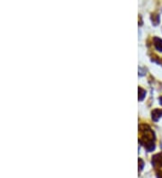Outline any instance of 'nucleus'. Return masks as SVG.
Instances as JSON below:
<instances>
[{
    "label": "nucleus",
    "mask_w": 162,
    "mask_h": 178,
    "mask_svg": "<svg viewBox=\"0 0 162 178\" xmlns=\"http://www.w3.org/2000/svg\"><path fill=\"white\" fill-rule=\"evenodd\" d=\"M160 178H162V174H160Z\"/></svg>",
    "instance_id": "nucleus-4"
},
{
    "label": "nucleus",
    "mask_w": 162,
    "mask_h": 178,
    "mask_svg": "<svg viewBox=\"0 0 162 178\" xmlns=\"http://www.w3.org/2000/svg\"><path fill=\"white\" fill-rule=\"evenodd\" d=\"M161 116H162V110L156 109L152 112V119L155 122H157Z\"/></svg>",
    "instance_id": "nucleus-1"
},
{
    "label": "nucleus",
    "mask_w": 162,
    "mask_h": 178,
    "mask_svg": "<svg viewBox=\"0 0 162 178\" xmlns=\"http://www.w3.org/2000/svg\"><path fill=\"white\" fill-rule=\"evenodd\" d=\"M159 103H160V104H162V96L159 98Z\"/></svg>",
    "instance_id": "nucleus-3"
},
{
    "label": "nucleus",
    "mask_w": 162,
    "mask_h": 178,
    "mask_svg": "<svg viewBox=\"0 0 162 178\" xmlns=\"http://www.w3.org/2000/svg\"><path fill=\"white\" fill-rule=\"evenodd\" d=\"M154 45H155V48L159 50V51H162V40L159 39V38H154Z\"/></svg>",
    "instance_id": "nucleus-2"
}]
</instances>
